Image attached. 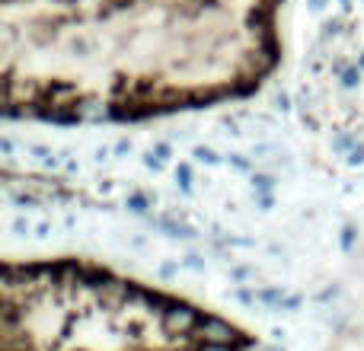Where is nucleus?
I'll list each match as a JSON object with an SVG mask.
<instances>
[{"label": "nucleus", "instance_id": "nucleus-1", "mask_svg": "<svg viewBox=\"0 0 364 351\" xmlns=\"http://www.w3.org/2000/svg\"><path fill=\"white\" fill-rule=\"evenodd\" d=\"M288 0H0L6 122L125 125L259 93Z\"/></svg>", "mask_w": 364, "mask_h": 351}, {"label": "nucleus", "instance_id": "nucleus-3", "mask_svg": "<svg viewBox=\"0 0 364 351\" xmlns=\"http://www.w3.org/2000/svg\"><path fill=\"white\" fill-rule=\"evenodd\" d=\"M291 102L316 157L364 185V0H301Z\"/></svg>", "mask_w": 364, "mask_h": 351}, {"label": "nucleus", "instance_id": "nucleus-2", "mask_svg": "<svg viewBox=\"0 0 364 351\" xmlns=\"http://www.w3.org/2000/svg\"><path fill=\"white\" fill-rule=\"evenodd\" d=\"M4 351H252L218 313L90 259H6Z\"/></svg>", "mask_w": 364, "mask_h": 351}]
</instances>
